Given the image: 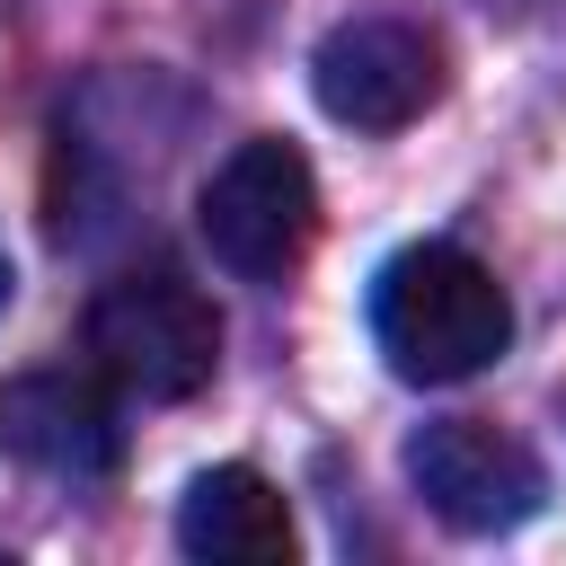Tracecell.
<instances>
[{"label":"cell","mask_w":566,"mask_h":566,"mask_svg":"<svg viewBox=\"0 0 566 566\" xmlns=\"http://www.w3.org/2000/svg\"><path fill=\"white\" fill-rule=\"evenodd\" d=\"M0 451L44 469V478H106L124 460V407H115V380L88 363H44V371H18L0 380Z\"/></svg>","instance_id":"obj_6"},{"label":"cell","mask_w":566,"mask_h":566,"mask_svg":"<svg viewBox=\"0 0 566 566\" xmlns=\"http://www.w3.org/2000/svg\"><path fill=\"white\" fill-rule=\"evenodd\" d=\"M0 301H9V256H0Z\"/></svg>","instance_id":"obj_8"},{"label":"cell","mask_w":566,"mask_h":566,"mask_svg":"<svg viewBox=\"0 0 566 566\" xmlns=\"http://www.w3.org/2000/svg\"><path fill=\"white\" fill-rule=\"evenodd\" d=\"M195 221H203V248H212L239 283H283V274L310 256V239H318V177H310L301 142H283V133L239 142V150L203 177Z\"/></svg>","instance_id":"obj_3"},{"label":"cell","mask_w":566,"mask_h":566,"mask_svg":"<svg viewBox=\"0 0 566 566\" xmlns=\"http://www.w3.org/2000/svg\"><path fill=\"white\" fill-rule=\"evenodd\" d=\"M407 486L424 495L433 522L486 539V531L531 522L548 478H539V460H531L522 433H504V424H486V416H442V424H424V433L407 442Z\"/></svg>","instance_id":"obj_5"},{"label":"cell","mask_w":566,"mask_h":566,"mask_svg":"<svg viewBox=\"0 0 566 566\" xmlns=\"http://www.w3.org/2000/svg\"><path fill=\"white\" fill-rule=\"evenodd\" d=\"M88 363H97L124 398L177 407V398H195V389L212 380V363H221V310H212V292H203L186 265H168V256L124 265V274H106L97 301H88Z\"/></svg>","instance_id":"obj_2"},{"label":"cell","mask_w":566,"mask_h":566,"mask_svg":"<svg viewBox=\"0 0 566 566\" xmlns=\"http://www.w3.org/2000/svg\"><path fill=\"white\" fill-rule=\"evenodd\" d=\"M371 336H380L398 380L451 389V380H478L513 345V301H504L495 265H478L469 248L416 239L371 283Z\"/></svg>","instance_id":"obj_1"},{"label":"cell","mask_w":566,"mask_h":566,"mask_svg":"<svg viewBox=\"0 0 566 566\" xmlns=\"http://www.w3.org/2000/svg\"><path fill=\"white\" fill-rule=\"evenodd\" d=\"M177 548L203 566H292L301 531H292V504L265 469L221 460L177 495Z\"/></svg>","instance_id":"obj_7"},{"label":"cell","mask_w":566,"mask_h":566,"mask_svg":"<svg viewBox=\"0 0 566 566\" xmlns=\"http://www.w3.org/2000/svg\"><path fill=\"white\" fill-rule=\"evenodd\" d=\"M442 80H451V71H442V35L416 27V18H389V9L327 27L318 53H310L318 106H327L336 124H354V133H398V124H416V115L442 97Z\"/></svg>","instance_id":"obj_4"}]
</instances>
